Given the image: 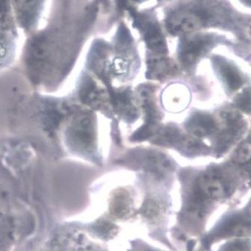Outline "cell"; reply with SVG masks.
I'll return each mask as SVG.
<instances>
[{"mask_svg":"<svg viewBox=\"0 0 251 251\" xmlns=\"http://www.w3.org/2000/svg\"><path fill=\"white\" fill-rule=\"evenodd\" d=\"M220 251H251L249 239H235L224 245Z\"/></svg>","mask_w":251,"mask_h":251,"instance_id":"obj_16","label":"cell"},{"mask_svg":"<svg viewBox=\"0 0 251 251\" xmlns=\"http://www.w3.org/2000/svg\"><path fill=\"white\" fill-rule=\"evenodd\" d=\"M42 251H77L75 248L68 246V245L64 242H51L50 245H47Z\"/></svg>","mask_w":251,"mask_h":251,"instance_id":"obj_18","label":"cell"},{"mask_svg":"<svg viewBox=\"0 0 251 251\" xmlns=\"http://www.w3.org/2000/svg\"><path fill=\"white\" fill-rule=\"evenodd\" d=\"M133 204L130 195L125 191H120L112 198L110 212L118 218H128L132 213Z\"/></svg>","mask_w":251,"mask_h":251,"instance_id":"obj_10","label":"cell"},{"mask_svg":"<svg viewBox=\"0 0 251 251\" xmlns=\"http://www.w3.org/2000/svg\"><path fill=\"white\" fill-rule=\"evenodd\" d=\"M178 48L179 58L184 66L192 68L213 47L226 41L225 38L212 33H190L181 35Z\"/></svg>","mask_w":251,"mask_h":251,"instance_id":"obj_4","label":"cell"},{"mask_svg":"<svg viewBox=\"0 0 251 251\" xmlns=\"http://www.w3.org/2000/svg\"><path fill=\"white\" fill-rule=\"evenodd\" d=\"M250 156H251V145L249 142H245L235 151L232 159L238 163H243L249 160Z\"/></svg>","mask_w":251,"mask_h":251,"instance_id":"obj_17","label":"cell"},{"mask_svg":"<svg viewBox=\"0 0 251 251\" xmlns=\"http://www.w3.org/2000/svg\"><path fill=\"white\" fill-rule=\"evenodd\" d=\"M99 2H102L103 5H105V3H106L107 0H99Z\"/></svg>","mask_w":251,"mask_h":251,"instance_id":"obj_23","label":"cell"},{"mask_svg":"<svg viewBox=\"0 0 251 251\" xmlns=\"http://www.w3.org/2000/svg\"><path fill=\"white\" fill-rule=\"evenodd\" d=\"M65 143L71 149L80 150L85 152L93 150L95 140L94 119L89 113H80L71 120L65 131Z\"/></svg>","mask_w":251,"mask_h":251,"instance_id":"obj_6","label":"cell"},{"mask_svg":"<svg viewBox=\"0 0 251 251\" xmlns=\"http://www.w3.org/2000/svg\"><path fill=\"white\" fill-rule=\"evenodd\" d=\"M245 3L248 4V5H250V2H251V0H242Z\"/></svg>","mask_w":251,"mask_h":251,"instance_id":"obj_22","label":"cell"},{"mask_svg":"<svg viewBox=\"0 0 251 251\" xmlns=\"http://www.w3.org/2000/svg\"><path fill=\"white\" fill-rule=\"evenodd\" d=\"M165 55H156L148 61L150 76L154 78H165L176 72V65L172 61L165 58Z\"/></svg>","mask_w":251,"mask_h":251,"instance_id":"obj_11","label":"cell"},{"mask_svg":"<svg viewBox=\"0 0 251 251\" xmlns=\"http://www.w3.org/2000/svg\"><path fill=\"white\" fill-rule=\"evenodd\" d=\"M127 11L134 26L143 38L148 49L156 55H166V40L155 14L151 11H138L134 8H129Z\"/></svg>","mask_w":251,"mask_h":251,"instance_id":"obj_3","label":"cell"},{"mask_svg":"<svg viewBox=\"0 0 251 251\" xmlns=\"http://www.w3.org/2000/svg\"><path fill=\"white\" fill-rule=\"evenodd\" d=\"M165 207L164 204L158 200L148 199L143 204L141 208V215L148 221L149 223L155 224L159 222L165 215Z\"/></svg>","mask_w":251,"mask_h":251,"instance_id":"obj_13","label":"cell"},{"mask_svg":"<svg viewBox=\"0 0 251 251\" xmlns=\"http://www.w3.org/2000/svg\"><path fill=\"white\" fill-rule=\"evenodd\" d=\"M49 4V0H11L14 21L25 36L42 25Z\"/></svg>","mask_w":251,"mask_h":251,"instance_id":"obj_5","label":"cell"},{"mask_svg":"<svg viewBox=\"0 0 251 251\" xmlns=\"http://www.w3.org/2000/svg\"><path fill=\"white\" fill-rule=\"evenodd\" d=\"M215 66L225 85L230 91L238 89L243 83V78L239 70L222 57L214 58Z\"/></svg>","mask_w":251,"mask_h":251,"instance_id":"obj_8","label":"cell"},{"mask_svg":"<svg viewBox=\"0 0 251 251\" xmlns=\"http://www.w3.org/2000/svg\"><path fill=\"white\" fill-rule=\"evenodd\" d=\"M82 1H88V0H82Z\"/></svg>","mask_w":251,"mask_h":251,"instance_id":"obj_24","label":"cell"},{"mask_svg":"<svg viewBox=\"0 0 251 251\" xmlns=\"http://www.w3.org/2000/svg\"><path fill=\"white\" fill-rule=\"evenodd\" d=\"M91 251H103V250L101 249V248H93L92 249H91Z\"/></svg>","mask_w":251,"mask_h":251,"instance_id":"obj_21","label":"cell"},{"mask_svg":"<svg viewBox=\"0 0 251 251\" xmlns=\"http://www.w3.org/2000/svg\"><path fill=\"white\" fill-rule=\"evenodd\" d=\"M239 105H240L241 108H248V110L250 109V92L249 91L248 92H244L242 94V97L239 99Z\"/></svg>","mask_w":251,"mask_h":251,"instance_id":"obj_20","label":"cell"},{"mask_svg":"<svg viewBox=\"0 0 251 251\" xmlns=\"http://www.w3.org/2000/svg\"><path fill=\"white\" fill-rule=\"evenodd\" d=\"M148 0H115L117 5L120 9L127 10L133 8L134 5L143 3Z\"/></svg>","mask_w":251,"mask_h":251,"instance_id":"obj_19","label":"cell"},{"mask_svg":"<svg viewBox=\"0 0 251 251\" xmlns=\"http://www.w3.org/2000/svg\"><path fill=\"white\" fill-rule=\"evenodd\" d=\"M98 1L50 0L42 25L25 37L22 59L31 78H65L92 30Z\"/></svg>","mask_w":251,"mask_h":251,"instance_id":"obj_1","label":"cell"},{"mask_svg":"<svg viewBox=\"0 0 251 251\" xmlns=\"http://www.w3.org/2000/svg\"><path fill=\"white\" fill-rule=\"evenodd\" d=\"M20 33L17 24L0 21V70L10 66L18 55Z\"/></svg>","mask_w":251,"mask_h":251,"instance_id":"obj_7","label":"cell"},{"mask_svg":"<svg viewBox=\"0 0 251 251\" xmlns=\"http://www.w3.org/2000/svg\"><path fill=\"white\" fill-rule=\"evenodd\" d=\"M0 21L4 23H14L11 0H0Z\"/></svg>","mask_w":251,"mask_h":251,"instance_id":"obj_15","label":"cell"},{"mask_svg":"<svg viewBox=\"0 0 251 251\" xmlns=\"http://www.w3.org/2000/svg\"><path fill=\"white\" fill-rule=\"evenodd\" d=\"M151 251V250H150V251Z\"/></svg>","mask_w":251,"mask_h":251,"instance_id":"obj_25","label":"cell"},{"mask_svg":"<svg viewBox=\"0 0 251 251\" xmlns=\"http://www.w3.org/2000/svg\"><path fill=\"white\" fill-rule=\"evenodd\" d=\"M14 226L8 218L0 216V251H13L15 245Z\"/></svg>","mask_w":251,"mask_h":251,"instance_id":"obj_12","label":"cell"},{"mask_svg":"<svg viewBox=\"0 0 251 251\" xmlns=\"http://www.w3.org/2000/svg\"><path fill=\"white\" fill-rule=\"evenodd\" d=\"M165 102L167 107L171 108H178L180 109L183 106H186L188 94L184 88L176 86L175 88H171L166 91L165 95Z\"/></svg>","mask_w":251,"mask_h":251,"instance_id":"obj_14","label":"cell"},{"mask_svg":"<svg viewBox=\"0 0 251 251\" xmlns=\"http://www.w3.org/2000/svg\"><path fill=\"white\" fill-rule=\"evenodd\" d=\"M187 129L197 137H205L215 129V121L207 114L196 113L191 117L186 124Z\"/></svg>","mask_w":251,"mask_h":251,"instance_id":"obj_9","label":"cell"},{"mask_svg":"<svg viewBox=\"0 0 251 251\" xmlns=\"http://www.w3.org/2000/svg\"><path fill=\"white\" fill-rule=\"evenodd\" d=\"M165 25L180 36L211 27L250 31V24L225 0H186L167 13Z\"/></svg>","mask_w":251,"mask_h":251,"instance_id":"obj_2","label":"cell"}]
</instances>
